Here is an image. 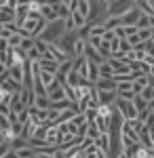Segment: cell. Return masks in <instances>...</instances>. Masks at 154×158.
<instances>
[{
  "mask_svg": "<svg viewBox=\"0 0 154 158\" xmlns=\"http://www.w3.org/2000/svg\"><path fill=\"white\" fill-rule=\"evenodd\" d=\"M36 108L38 110H49L51 108V99L49 97H38V95H36Z\"/></svg>",
  "mask_w": 154,
  "mask_h": 158,
  "instance_id": "4fadbf2b",
  "label": "cell"
},
{
  "mask_svg": "<svg viewBox=\"0 0 154 158\" xmlns=\"http://www.w3.org/2000/svg\"><path fill=\"white\" fill-rule=\"evenodd\" d=\"M55 158H66V152H63V150H57V152H55Z\"/></svg>",
  "mask_w": 154,
  "mask_h": 158,
  "instance_id": "7402d4cb",
  "label": "cell"
},
{
  "mask_svg": "<svg viewBox=\"0 0 154 158\" xmlns=\"http://www.w3.org/2000/svg\"><path fill=\"white\" fill-rule=\"evenodd\" d=\"M142 15H143V13L139 11L137 6H135V9H131L129 13H125V15L120 17V25H122V27H129V25H137V21L142 19Z\"/></svg>",
  "mask_w": 154,
  "mask_h": 158,
  "instance_id": "3957f363",
  "label": "cell"
},
{
  "mask_svg": "<svg viewBox=\"0 0 154 158\" xmlns=\"http://www.w3.org/2000/svg\"><path fill=\"white\" fill-rule=\"evenodd\" d=\"M2 158H19V154H17V150H11L6 154H2Z\"/></svg>",
  "mask_w": 154,
  "mask_h": 158,
  "instance_id": "44dd1931",
  "label": "cell"
},
{
  "mask_svg": "<svg viewBox=\"0 0 154 158\" xmlns=\"http://www.w3.org/2000/svg\"><path fill=\"white\" fill-rule=\"evenodd\" d=\"M116 158H127V154H125V152H120V154H118Z\"/></svg>",
  "mask_w": 154,
  "mask_h": 158,
  "instance_id": "603a6c76",
  "label": "cell"
},
{
  "mask_svg": "<svg viewBox=\"0 0 154 158\" xmlns=\"http://www.w3.org/2000/svg\"><path fill=\"white\" fill-rule=\"evenodd\" d=\"M137 150H139V143H131V146L122 148V152L127 154V158H137Z\"/></svg>",
  "mask_w": 154,
  "mask_h": 158,
  "instance_id": "7c38bea8",
  "label": "cell"
},
{
  "mask_svg": "<svg viewBox=\"0 0 154 158\" xmlns=\"http://www.w3.org/2000/svg\"><path fill=\"white\" fill-rule=\"evenodd\" d=\"M114 106L118 108V112L122 114V118H125V120H135V118L139 116V112L135 110L133 101H127V99H120V97H118Z\"/></svg>",
  "mask_w": 154,
  "mask_h": 158,
  "instance_id": "7a4b0ae2",
  "label": "cell"
},
{
  "mask_svg": "<svg viewBox=\"0 0 154 158\" xmlns=\"http://www.w3.org/2000/svg\"><path fill=\"white\" fill-rule=\"evenodd\" d=\"M142 97L146 99L148 103H150V101H154V86H152V85H150V86H146V89L142 91Z\"/></svg>",
  "mask_w": 154,
  "mask_h": 158,
  "instance_id": "5bb4252c",
  "label": "cell"
},
{
  "mask_svg": "<svg viewBox=\"0 0 154 158\" xmlns=\"http://www.w3.org/2000/svg\"><path fill=\"white\" fill-rule=\"evenodd\" d=\"M38 65H40V70H42V72H53V74H57V70H59L61 63H57L55 59H40V61H38Z\"/></svg>",
  "mask_w": 154,
  "mask_h": 158,
  "instance_id": "52a82bcc",
  "label": "cell"
},
{
  "mask_svg": "<svg viewBox=\"0 0 154 158\" xmlns=\"http://www.w3.org/2000/svg\"><path fill=\"white\" fill-rule=\"evenodd\" d=\"M143 124H146L148 129H154V112H150V114H148V118H146V122H143Z\"/></svg>",
  "mask_w": 154,
  "mask_h": 158,
  "instance_id": "d6986e66",
  "label": "cell"
},
{
  "mask_svg": "<svg viewBox=\"0 0 154 158\" xmlns=\"http://www.w3.org/2000/svg\"><path fill=\"white\" fill-rule=\"evenodd\" d=\"M148 2H150V6H152V11H154V0H148Z\"/></svg>",
  "mask_w": 154,
  "mask_h": 158,
  "instance_id": "cb8c5ba5",
  "label": "cell"
},
{
  "mask_svg": "<svg viewBox=\"0 0 154 158\" xmlns=\"http://www.w3.org/2000/svg\"><path fill=\"white\" fill-rule=\"evenodd\" d=\"M0 91H9V93H21V91H24V85H21V82H17V80H13V78H9V80H4V82H2Z\"/></svg>",
  "mask_w": 154,
  "mask_h": 158,
  "instance_id": "8992f818",
  "label": "cell"
},
{
  "mask_svg": "<svg viewBox=\"0 0 154 158\" xmlns=\"http://www.w3.org/2000/svg\"><path fill=\"white\" fill-rule=\"evenodd\" d=\"M150 27V19H148V15H142V19L137 21V30H148Z\"/></svg>",
  "mask_w": 154,
  "mask_h": 158,
  "instance_id": "2e32d148",
  "label": "cell"
},
{
  "mask_svg": "<svg viewBox=\"0 0 154 158\" xmlns=\"http://www.w3.org/2000/svg\"><path fill=\"white\" fill-rule=\"evenodd\" d=\"M131 124V127H133V129H135V131H137V133H139V131H142L143 129V122L139 120V118H135V120H127Z\"/></svg>",
  "mask_w": 154,
  "mask_h": 158,
  "instance_id": "e0dca14e",
  "label": "cell"
},
{
  "mask_svg": "<svg viewBox=\"0 0 154 158\" xmlns=\"http://www.w3.org/2000/svg\"><path fill=\"white\" fill-rule=\"evenodd\" d=\"M9 74H11L13 80H17V82L24 85V65H11L9 68Z\"/></svg>",
  "mask_w": 154,
  "mask_h": 158,
  "instance_id": "30bf717a",
  "label": "cell"
},
{
  "mask_svg": "<svg viewBox=\"0 0 154 158\" xmlns=\"http://www.w3.org/2000/svg\"><path fill=\"white\" fill-rule=\"evenodd\" d=\"M114 68H112V65H110V63H104V65H99V78H101V80H114Z\"/></svg>",
  "mask_w": 154,
  "mask_h": 158,
  "instance_id": "ba28073f",
  "label": "cell"
},
{
  "mask_svg": "<svg viewBox=\"0 0 154 158\" xmlns=\"http://www.w3.org/2000/svg\"><path fill=\"white\" fill-rule=\"evenodd\" d=\"M49 99H51V103L61 101V99H68V97H66V91H63V86H61L59 82H55V85L49 89Z\"/></svg>",
  "mask_w": 154,
  "mask_h": 158,
  "instance_id": "277c9868",
  "label": "cell"
},
{
  "mask_svg": "<svg viewBox=\"0 0 154 158\" xmlns=\"http://www.w3.org/2000/svg\"><path fill=\"white\" fill-rule=\"evenodd\" d=\"M104 34H106V27H104V25H95V27H91V34H89V36L104 38Z\"/></svg>",
  "mask_w": 154,
  "mask_h": 158,
  "instance_id": "9a60e30c",
  "label": "cell"
},
{
  "mask_svg": "<svg viewBox=\"0 0 154 158\" xmlns=\"http://www.w3.org/2000/svg\"><path fill=\"white\" fill-rule=\"evenodd\" d=\"M32 158H36V156H32Z\"/></svg>",
  "mask_w": 154,
  "mask_h": 158,
  "instance_id": "484cf974",
  "label": "cell"
},
{
  "mask_svg": "<svg viewBox=\"0 0 154 158\" xmlns=\"http://www.w3.org/2000/svg\"><path fill=\"white\" fill-rule=\"evenodd\" d=\"M131 9H135V2L131 0H108V17H122L125 13H129Z\"/></svg>",
  "mask_w": 154,
  "mask_h": 158,
  "instance_id": "6da1fadb",
  "label": "cell"
},
{
  "mask_svg": "<svg viewBox=\"0 0 154 158\" xmlns=\"http://www.w3.org/2000/svg\"><path fill=\"white\" fill-rule=\"evenodd\" d=\"M131 86H133V93H135V95H142V91H143V86H142V85H139V82H133V85H131Z\"/></svg>",
  "mask_w": 154,
  "mask_h": 158,
  "instance_id": "ffe728a7",
  "label": "cell"
},
{
  "mask_svg": "<svg viewBox=\"0 0 154 158\" xmlns=\"http://www.w3.org/2000/svg\"><path fill=\"white\" fill-rule=\"evenodd\" d=\"M40 15L47 19L49 23H53V21H57L59 17H57V13L53 11V6H51V2H42V9H40Z\"/></svg>",
  "mask_w": 154,
  "mask_h": 158,
  "instance_id": "5b68a950",
  "label": "cell"
},
{
  "mask_svg": "<svg viewBox=\"0 0 154 158\" xmlns=\"http://www.w3.org/2000/svg\"><path fill=\"white\" fill-rule=\"evenodd\" d=\"M101 40H104V42H110V44H112V42H114V40H116V34H114V32H106V34H104V38H101Z\"/></svg>",
  "mask_w": 154,
  "mask_h": 158,
  "instance_id": "ac0fdd59",
  "label": "cell"
},
{
  "mask_svg": "<svg viewBox=\"0 0 154 158\" xmlns=\"http://www.w3.org/2000/svg\"><path fill=\"white\" fill-rule=\"evenodd\" d=\"M116 86H118L116 80H101V78H99V80L95 82V89H97V91H116Z\"/></svg>",
  "mask_w": 154,
  "mask_h": 158,
  "instance_id": "9c48e42d",
  "label": "cell"
},
{
  "mask_svg": "<svg viewBox=\"0 0 154 158\" xmlns=\"http://www.w3.org/2000/svg\"><path fill=\"white\" fill-rule=\"evenodd\" d=\"M152 40H154V30H152Z\"/></svg>",
  "mask_w": 154,
  "mask_h": 158,
  "instance_id": "d4e9b609",
  "label": "cell"
},
{
  "mask_svg": "<svg viewBox=\"0 0 154 158\" xmlns=\"http://www.w3.org/2000/svg\"><path fill=\"white\" fill-rule=\"evenodd\" d=\"M133 106H135V110H137L139 114H143V112H150V110H148V101H146L142 95H135V99H133Z\"/></svg>",
  "mask_w": 154,
  "mask_h": 158,
  "instance_id": "8fae6325",
  "label": "cell"
}]
</instances>
